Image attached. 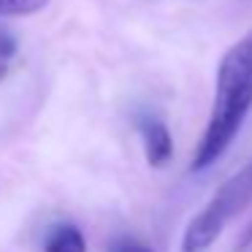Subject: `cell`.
Segmentation results:
<instances>
[{"instance_id":"cell-1","label":"cell","mask_w":252,"mask_h":252,"mask_svg":"<svg viewBox=\"0 0 252 252\" xmlns=\"http://www.w3.org/2000/svg\"><path fill=\"white\" fill-rule=\"evenodd\" d=\"M252 109V33L222 55L214 82L212 117L192 155V171H206L228 152Z\"/></svg>"},{"instance_id":"cell-2","label":"cell","mask_w":252,"mask_h":252,"mask_svg":"<svg viewBox=\"0 0 252 252\" xmlns=\"http://www.w3.org/2000/svg\"><path fill=\"white\" fill-rule=\"evenodd\" d=\"M252 201V163L239 168L212 198L209 203L190 220L182 236V252H206L220 239L225 228L244 212Z\"/></svg>"},{"instance_id":"cell-3","label":"cell","mask_w":252,"mask_h":252,"mask_svg":"<svg viewBox=\"0 0 252 252\" xmlns=\"http://www.w3.org/2000/svg\"><path fill=\"white\" fill-rule=\"evenodd\" d=\"M138 133H141L144 152H147L149 165L160 168V165L168 163L171 155H174V138H171L168 125L155 114H141L138 117Z\"/></svg>"},{"instance_id":"cell-4","label":"cell","mask_w":252,"mask_h":252,"mask_svg":"<svg viewBox=\"0 0 252 252\" xmlns=\"http://www.w3.org/2000/svg\"><path fill=\"white\" fill-rule=\"evenodd\" d=\"M44 252H87V241L76 225L57 222L44 236Z\"/></svg>"},{"instance_id":"cell-5","label":"cell","mask_w":252,"mask_h":252,"mask_svg":"<svg viewBox=\"0 0 252 252\" xmlns=\"http://www.w3.org/2000/svg\"><path fill=\"white\" fill-rule=\"evenodd\" d=\"M46 6L49 0H0V17H33Z\"/></svg>"},{"instance_id":"cell-6","label":"cell","mask_w":252,"mask_h":252,"mask_svg":"<svg viewBox=\"0 0 252 252\" xmlns=\"http://www.w3.org/2000/svg\"><path fill=\"white\" fill-rule=\"evenodd\" d=\"M17 38L14 33H8L6 28H0V82L6 79L8 68H11V60L17 57Z\"/></svg>"},{"instance_id":"cell-7","label":"cell","mask_w":252,"mask_h":252,"mask_svg":"<svg viewBox=\"0 0 252 252\" xmlns=\"http://www.w3.org/2000/svg\"><path fill=\"white\" fill-rule=\"evenodd\" d=\"M109 252H155V250H149L147 244H138V241H133V239H120V241L111 244Z\"/></svg>"},{"instance_id":"cell-8","label":"cell","mask_w":252,"mask_h":252,"mask_svg":"<svg viewBox=\"0 0 252 252\" xmlns=\"http://www.w3.org/2000/svg\"><path fill=\"white\" fill-rule=\"evenodd\" d=\"M244 244H252V228H250V233H247V239H244Z\"/></svg>"}]
</instances>
